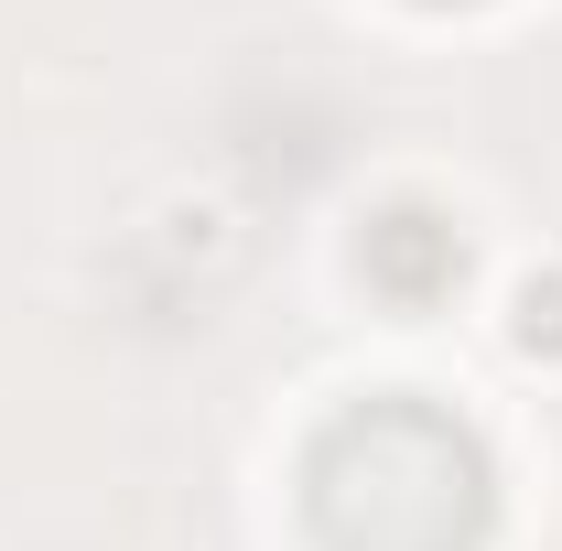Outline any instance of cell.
I'll return each instance as SVG.
<instances>
[{"label":"cell","instance_id":"6da1fadb","mask_svg":"<svg viewBox=\"0 0 562 551\" xmlns=\"http://www.w3.org/2000/svg\"><path fill=\"white\" fill-rule=\"evenodd\" d=\"M476 519H487V476L443 412L379 401V412L336 421V443L314 454L325 551H465Z\"/></svg>","mask_w":562,"mask_h":551}]
</instances>
